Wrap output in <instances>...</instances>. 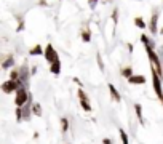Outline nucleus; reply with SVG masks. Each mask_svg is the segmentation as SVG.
<instances>
[{
	"mask_svg": "<svg viewBox=\"0 0 163 144\" xmlns=\"http://www.w3.org/2000/svg\"><path fill=\"white\" fill-rule=\"evenodd\" d=\"M161 34H163V29H161Z\"/></svg>",
	"mask_w": 163,
	"mask_h": 144,
	"instance_id": "cd10ccee",
	"label": "nucleus"
},
{
	"mask_svg": "<svg viewBox=\"0 0 163 144\" xmlns=\"http://www.w3.org/2000/svg\"><path fill=\"white\" fill-rule=\"evenodd\" d=\"M134 26L139 29H146V23L142 21V18H134Z\"/></svg>",
	"mask_w": 163,
	"mask_h": 144,
	"instance_id": "a211bd4d",
	"label": "nucleus"
},
{
	"mask_svg": "<svg viewBox=\"0 0 163 144\" xmlns=\"http://www.w3.org/2000/svg\"><path fill=\"white\" fill-rule=\"evenodd\" d=\"M109 91H110V96H112V99H114V101H117V103H120V101H122V96H120L118 90L115 88V86H114L112 83H109Z\"/></svg>",
	"mask_w": 163,
	"mask_h": 144,
	"instance_id": "0eeeda50",
	"label": "nucleus"
},
{
	"mask_svg": "<svg viewBox=\"0 0 163 144\" xmlns=\"http://www.w3.org/2000/svg\"><path fill=\"white\" fill-rule=\"evenodd\" d=\"M150 71H152V85H153V90H155V94L160 101H163V90H161V82H160V75L155 71V67L150 66Z\"/></svg>",
	"mask_w": 163,
	"mask_h": 144,
	"instance_id": "f03ea898",
	"label": "nucleus"
},
{
	"mask_svg": "<svg viewBox=\"0 0 163 144\" xmlns=\"http://www.w3.org/2000/svg\"><path fill=\"white\" fill-rule=\"evenodd\" d=\"M15 114H16V122H23V120H24V115H23V107H16Z\"/></svg>",
	"mask_w": 163,
	"mask_h": 144,
	"instance_id": "f3484780",
	"label": "nucleus"
},
{
	"mask_svg": "<svg viewBox=\"0 0 163 144\" xmlns=\"http://www.w3.org/2000/svg\"><path fill=\"white\" fill-rule=\"evenodd\" d=\"M82 40H83L85 43H88V42L91 40V34H90V31H82Z\"/></svg>",
	"mask_w": 163,
	"mask_h": 144,
	"instance_id": "6ab92c4d",
	"label": "nucleus"
},
{
	"mask_svg": "<svg viewBox=\"0 0 163 144\" xmlns=\"http://www.w3.org/2000/svg\"><path fill=\"white\" fill-rule=\"evenodd\" d=\"M98 64H99V69L102 71V69H104V63L101 61V56H99V55H98Z\"/></svg>",
	"mask_w": 163,
	"mask_h": 144,
	"instance_id": "b1692460",
	"label": "nucleus"
},
{
	"mask_svg": "<svg viewBox=\"0 0 163 144\" xmlns=\"http://www.w3.org/2000/svg\"><path fill=\"white\" fill-rule=\"evenodd\" d=\"M144 46H146V51H147V55H149L150 66L155 67V71H157V72H158V75L161 77V75H163V67H161V63H160V59H158L157 53L152 50V46H150V45H144Z\"/></svg>",
	"mask_w": 163,
	"mask_h": 144,
	"instance_id": "f257e3e1",
	"label": "nucleus"
},
{
	"mask_svg": "<svg viewBox=\"0 0 163 144\" xmlns=\"http://www.w3.org/2000/svg\"><path fill=\"white\" fill-rule=\"evenodd\" d=\"M29 55L31 56H40V55H45V50L42 48V45H35V46H32L31 48V51H29Z\"/></svg>",
	"mask_w": 163,
	"mask_h": 144,
	"instance_id": "6e6552de",
	"label": "nucleus"
},
{
	"mask_svg": "<svg viewBox=\"0 0 163 144\" xmlns=\"http://www.w3.org/2000/svg\"><path fill=\"white\" fill-rule=\"evenodd\" d=\"M16 96H15V104H16V107H23V106L27 104L29 101V93L26 90V86H23V88H19L18 91H15Z\"/></svg>",
	"mask_w": 163,
	"mask_h": 144,
	"instance_id": "7ed1b4c3",
	"label": "nucleus"
},
{
	"mask_svg": "<svg viewBox=\"0 0 163 144\" xmlns=\"http://www.w3.org/2000/svg\"><path fill=\"white\" fill-rule=\"evenodd\" d=\"M134 112H136V117L141 122V125H144V115H142V107L141 104H134Z\"/></svg>",
	"mask_w": 163,
	"mask_h": 144,
	"instance_id": "9b49d317",
	"label": "nucleus"
},
{
	"mask_svg": "<svg viewBox=\"0 0 163 144\" xmlns=\"http://www.w3.org/2000/svg\"><path fill=\"white\" fill-rule=\"evenodd\" d=\"M118 133H120V139H122V144H130V141H128V134H127V131H125L123 128H120V130H118Z\"/></svg>",
	"mask_w": 163,
	"mask_h": 144,
	"instance_id": "4468645a",
	"label": "nucleus"
},
{
	"mask_svg": "<svg viewBox=\"0 0 163 144\" xmlns=\"http://www.w3.org/2000/svg\"><path fill=\"white\" fill-rule=\"evenodd\" d=\"M32 112H34V115L40 117V115H42V106H40V103H34L32 104Z\"/></svg>",
	"mask_w": 163,
	"mask_h": 144,
	"instance_id": "f8f14e48",
	"label": "nucleus"
},
{
	"mask_svg": "<svg viewBox=\"0 0 163 144\" xmlns=\"http://www.w3.org/2000/svg\"><path fill=\"white\" fill-rule=\"evenodd\" d=\"M77 96H79V99H80V101H88V96H86V93H85L83 88H80L79 91H77Z\"/></svg>",
	"mask_w": 163,
	"mask_h": 144,
	"instance_id": "aec40b11",
	"label": "nucleus"
},
{
	"mask_svg": "<svg viewBox=\"0 0 163 144\" xmlns=\"http://www.w3.org/2000/svg\"><path fill=\"white\" fill-rule=\"evenodd\" d=\"M61 130H62V133H67V130H69V120L66 117L61 119Z\"/></svg>",
	"mask_w": 163,
	"mask_h": 144,
	"instance_id": "2eb2a0df",
	"label": "nucleus"
},
{
	"mask_svg": "<svg viewBox=\"0 0 163 144\" xmlns=\"http://www.w3.org/2000/svg\"><path fill=\"white\" fill-rule=\"evenodd\" d=\"M45 59L50 63V64H53V63H56V61H59V58H58V51L54 50V46L51 45V43H48L46 46H45Z\"/></svg>",
	"mask_w": 163,
	"mask_h": 144,
	"instance_id": "20e7f679",
	"label": "nucleus"
},
{
	"mask_svg": "<svg viewBox=\"0 0 163 144\" xmlns=\"http://www.w3.org/2000/svg\"><path fill=\"white\" fill-rule=\"evenodd\" d=\"M112 19H114V23L117 24V21H118V11H117V10H114V13H112Z\"/></svg>",
	"mask_w": 163,
	"mask_h": 144,
	"instance_id": "5701e85b",
	"label": "nucleus"
},
{
	"mask_svg": "<svg viewBox=\"0 0 163 144\" xmlns=\"http://www.w3.org/2000/svg\"><path fill=\"white\" fill-rule=\"evenodd\" d=\"M102 144H114V141H112L110 138H104V139H102Z\"/></svg>",
	"mask_w": 163,
	"mask_h": 144,
	"instance_id": "393cba45",
	"label": "nucleus"
},
{
	"mask_svg": "<svg viewBox=\"0 0 163 144\" xmlns=\"http://www.w3.org/2000/svg\"><path fill=\"white\" fill-rule=\"evenodd\" d=\"M161 103H163V101H161Z\"/></svg>",
	"mask_w": 163,
	"mask_h": 144,
	"instance_id": "c85d7f7f",
	"label": "nucleus"
},
{
	"mask_svg": "<svg viewBox=\"0 0 163 144\" xmlns=\"http://www.w3.org/2000/svg\"><path fill=\"white\" fill-rule=\"evenodd\" d=\"M122 75L125 77V79H130V77H133L134 74H133V69H131V67H125V69L122 71Z\"/></svg>",
	"mask_w": 163,
	"mask_h": 144,
	"instance_id": "dca6fc26",
	"label": "nucleus"
},
{
	"mask_svg": "<svg viewBox=\"0 0 163 144\" xmlns=\"http://www.w3.org/2000/svg\"><path fill=\"white\" fill-rule=\"evenodd\" d=\"M74 82H75V83H77V85H80V86H82V82H80V80H79V79H77V77H75V79H74Z\"/></svg>",
	"mask_w": 163,
	"mask_h": 144,
	"instance_id": "bb28decb",
	"label": "nucleus"
},
{
	"mask_svg": "<svg viewBox=\"0 0 163 144\" xmlns=\"http://www.w3.org/2000/svg\"><path fill=\"white\" fill-rule=\"evenodd\" d=\"M128 82L131 85H144V83H146V77H144V75H133V77L128 79Z\"/></svg>",
	"mask_w": 163,
	"mask_h": 144,
	"instance_id": "39448f33",
	"label": "nucleus"
},
{
	"mask_svg": "<svg viewBox=\"0 0 163 144\" xmlns=\"http://www.w3.org/2000/svg\"><path fill=\"white\" fill-rule=\"evenodd\" d=\"M157 21H158V16H157V13H153V15H152V18H150V24H149L150 32H152V34H157V32H158Z\"/></svg>",
	"mask_w": 163,
	"mask_h": 144,
	"instance_id": "423d86ee",
	"label": "nucleus"
},
{
	"mask_svg": "<svg viewBox=\"0 0 163 144\" xmlns=\"http://www.w3.org/2000/svg\"><path fill=\"white\" fill-rule=\"evenodd\" d=\"M50 72L54 75H59L61 74V61H56V63L50 64Z\"/></svg>",
	"mask_w": 163,
	"mask_h": 144,
	"instance_id": "9d476101",
	"label": "nucleus"
},
{
	"mask_svg": "<svg viewBox=\"0 0 163 144\" xmlns=\"http://www.w3.org/2000/svg\"><path fill=\"white\" fill-rule=\"evenodd\" d=\"M80 106L85 112H90L91 111V106H90V101H80Z\"/></svg>",
	"mask_w": 163,
	"mask_h": 144,
	"instance_id": "412c9836",
	"label": "nucleus"
},
{
	"mask_svg": "<svg viewBox=\"0 0 163 144\" xmlns=\"http://www.w3.org/2000/svg\"><path fill=\"white\" fill-rule=\"evenodd\" d=\"M19 80H21L24 85H27V80H29V72H27V66H23L21 71H19Z\"/></svg>",
	"mask_w": 163,
	"mask_h": 144,
	"instance_id": "1a4fd4ad",
	"label": "nucleus"
},
{
	"mask_svg": "<svg viewBox=\"0 0 163 144\" xmlns=\"http://www.w3.org/2000/svg\"><path fill=\"white\" fill-rule=\"evenodd\" d=\"M13 64H15V59H13V56H8L6 59L2 63V67H3V69H10V67H11Z\"/></svg>",
	"mask_w": 163,
	"mask_h": 144,
	"instance_id": "ddd939ff",
	"label": "nucleus"
},
{
	"mask_svg": "<svg viewBox=\"0 0 163 144\" xmlns=\"http://www.w3.org/2000/svg\"><path fill=\"white\" fill-rule=\"evenodd\" d=\"M96 2H98V0H90V7L94 8V7H96Z\"/></svg>",
	"mask_w": 163,
	"mask_h": 144,
	"instance_id": "a878e982",
	"label": "nucleus"
},
{
	"mask_svg": "<svg viewBox=\"0 0 163 144\" xmlns=\"http://www.w3.org/2000/svg\"><path fill=\"white\" fill-rule=\"evenodd\" d=\"M19 77H21V75H19V71H11V74H10V80H19Z\"/></svg>",
	"mask_w": 163,
	"mask_h": 144,
	"instance_id": "4be33fe9",
	"label": "nucleus"
}]
</instances>
